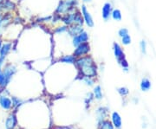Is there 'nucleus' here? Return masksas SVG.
<instances>
[{
	"label": "nucleus",
	"mask_w": 156,
	"mask_h": 129,
	"mask_svg": "<svg viewBox=\"0 0 156 129\" xmlns=\"http://www.w3.org/2000/svg\"><path fill=\"white\" fill-rule=\"evenodd\" d=\"M75 64L84 76L95 77L97 75V68L91 56H84L76 58Z\"/></svg>",
	"instance_id": "obj_1"
},
{
	"label": "nucleus",
	"mask_w": 156,
	"mask_h": 129,
	"mask_svg": "<svg viewBox=\"0 0 156 129\" xmlns=\"http://www.w3.org/2000/svg\"><path fill=\"white\" fill-rule=\"evenodd\" d=\"M90 51V45L87 42V43H83L82 44L78 45L77 47H76L74 53H73V56H75L76 58H79V57H82V56H87Z\"/></svg>",
	"instance_id": "obj_2"
},
{
	"label": "nucleus",
	"mask_w": 156,
	"mask_h": 129,
	"mask_svg": "<svg viewBox=\"0 0 156 129\" xmlns=\"http://www.w3.org/2000/svg\"><path fill=\"white\" fill-rule=\"evenodd\" d=\"M88 41H89V34L83 30V32H81L80 34H78L76 37H73L72 44L76 48L78 45L82 44L83 43H87Z\"/></svg>",
	"instance_id": "obj_3"
},
{
	"label": "nucleus",
	"mask_w": 156,
	"mask_h": 129,
	"mask_svg": "<svg viewBox=\"0 0 156 129\" xmlns=\"http://www.w3.org/2000/svg\"><path fill=\"white\" fill-rule=\"evenodd\" d=\"M81 13H82L83 17L84 23H86V24L89 27L92 28L94 26V20H93V17L90 15V13H89L87 7L85 5L82 6V12Z\"/></svg>",
	"instance_id": "obj_4"
},
{
	"label": "nucleus",
	"mask_w": 156,
	"mask_h": 129,
	"mask_svg": "<svg viewBox=\"0 0 156 129\" xmlns=\"http://www.w3.org/2000/svg\"><path fill=\"white\" fill-rule=\"evenodd\" d=\"M16 71H17L16 68L14 67L12 64H8V65H6L5 68V69H4V71H2L3 74H4V75H5V82L7 84L10 82L12 75L16 73Z\"/></svg>",
	"instance_id": "obj_5"
},
{
	"label": "nucleus",
	"mask_w": 156,
	"mask_h": 129,
	"mask_svg": "<svg viewBox=\"0 0 156 129\" xmlns=\"http://www.w3.org/2000/svg\"><path fill=\"white\" fill-rule=\"evenodd\" d=\"M76 15V11H73V12H69V13H67V14L63 15L62 17L61 20L66 26L72 25V24H74V22H75Z\"/></svg>",
	"instance_id": "obj_6"
},
{
	"label": "nucleus",
	"mask_w": 156,
	"mask_h": 129,
	"mask_svg": "<svg viewBox=\"0 0 156 129\" xmlns=\"http://www.w3.org/2000/svg\"><path fill=\"white\" fill-rule=\"evenodd\" d=\"M83 26H80L77 24H72V25L68 26L67 32L70 37H76L78 34H80L81 32H83Z\"/></svg>",
	"instance_id": "obj_7"
},
{
	"label": "nucleus",
	"mask_w": 156,
	"mask_h": 129,
	"mask_svg": "<svg viewBox=\"0 0 156 129\" xmlns=\"http://www.w3.org/2000/svg\"><path fill=\"white\" fill-rule=\"evenodd\" d=\"M112 5L110 3H105L104 5L102 7V11H101V15H102V18L107 21L111 17L112 13Z\"/></svg>",
	"instance_id": "obj_8"
},
{
	"label": "nucleus",
	"mask_w": 156,
	"mask_h": 129,
	"mask_svg": "<svg viewBox=\"0 0 156 129\" xmlns=\"http://www.w3.org/2000/svg\"><path fill=\"white\" fill-rule=\"evenodd\" d=\"M113 50H114V54H115L116 59L118 60V62L122 61V59L125 58V55H124V53H123L122 47L118 44L117 43H115V44H113Z\"/></svg>",
	"instance_id": "obj_9"
},
{
	"label": "nucleus",
	"mask_w": 156,
	"mask_h": 129,
	"mask_svg": "<svg viewBox=\"0 0 156 129\" xmlns=\"http://www.w3.org/2000/svg\"><path fill=\"white\" fill-rule=\"evenodd\" d=\"M0 106L3 107L4 109L9 110L12 107V101L11 99H9L8 97L4 96H0Z\"/></svg>",
	"instance_id": "obj_10"
},
{
	"label": "nucleus",
	"mask_w": 156,
	"mask_h": 129,
	"mask_svg": "<svg viewBox=\"0 0 156 129\" xmlns=\"http://www.w3.org/2000/svg\"><path fill=\"white\" fill-rule=\"evenodd\" d=\"M11 49H12V44H11V43L3 44L2 48L0 49V56L5 58L6 56H7V55L11 52Z\"/></svg>",
	"instance_id": "obj_11"
},
{
	"label": "nucleus",
	"mask_w": 156,
	"mask_h": 129,
	"mask_svg": "<svg viewBox=\"0 0 156 129\" xmlns=\"http://www.w3.org/2000/svg\"><path fill=\"white\" fill-rule=\"evenodd\" d=\"M16 124H17V120H16L15 115L14 114H11L6 120V129H13L15 127Z\"/></svg>",
	"instance_id": "obj_12"
},
{
	"label": "nucleus",
	"mask_w": 156,
	"mask_h": 129,
	"mask_svg": "<svg viewBox=\"0 0 156 129\" xmlns=\"http://www.w3.org/2000/svg\"><path fill=\"white\" fill-rule=\"evenodd\" d=\"M112 120H113V123L115 125V127L116 128H119L121 127L122 126V119H121V116L119 115L118 113H114L113 115H112Z\"/></svg>",
	"instance_id": "obj_13"
},
{
	"label": "nucleus",
	"mask_w": 156,
	"mask_h": 129,
	"mask_svg": "<svg viewBox=\"0 0 156 129\" xmlns=\"http://www.w3.org/2000/svg\"><path fill=\"white\" fill-rule=\"evenodd\" d=\"M76 58L75 56L71 55H67V56H63L62 58H60V61L64 63H75Z\"/></svg>",
	"instance_id": "obj_14"
},
{
	"label": "nucleus",
	"mask_w": 156,
	"mask_h": 129,
	"mask_svg": "<svg viewBox=\"0 0 156 129\" xmlns=\"http://www.w3.org/2000/svg\"><path fill=\"white\" fill-rule=\"evenodd\" d=\"M140 88H141V89L143 90V91H147L148 89H150V81L147 78L142 79V81H141V82H140Z\"/></svg>",
	"instance_id": "obj_15"
},
{
	"label": "nucleus",
	"mask_w": 156,
	"mask_h": 129,
	"mask_svg": "<svg viewBox=\"0 0 156 129\" xmlns=\"http://www.w3.org/2000/svg\"><path fill=\"white\" fill-rule=\"evenodd\" d=\"M111 17L114 20L120 21V20H122V12L118 9H115V10L112 11Z\"/></svg>",
	"instance_id": "obj_16"
},
{
	"label": "nucleus",
	"mask_w": 156,
	"mask_h": 129,
	"mask_svg": "<svg viewBox=\"0 0 156 129\" xmlns=\"http://www.w3.org/2000/svg\"><path fill=\"white\" fill-rule=\"evenodd\" d=\"M93 93H94V96H95L97 100H101V97H102V93H101V89L100 86L95 87Z\"/></svg>",
	"instance_id": "obj_17"
},
{
	"label": "nucleus",
	"mask_w": 156,
	"mask_h": 129,
	"mask_svg": "<svg viewBox=\"0 0 156 129\" xmlns=\"http://www.w3.org/2000/svg\"><path fill=\"white\" fill-rule=\"evenodd\" d=\"M68 30V26L66 25H62V26H58L57 28L55 29V30H54V33L56 34H62V33H64V32H66Z\"/></svg>",
	"instance_id": "obj_18"
},
{
	"label": "nucleus",
	"mask_w": 156,
	"mask_h": 129,
	"mask_svg": "<svg viewBox=\"0 0 156 129\" xmlns=\"http://www.w3.org/2000/svg\"><path fill=\"white\" fill-rule=\"evenodd\" d=\"M122 44L124 45H128L131 44V37H130V36L129 35H126V36H124L123 37H122Z\"/></svg>",
	"instance_id": "obj_19"
},
{
	"label": "nucleus",
	"mask_w": 156,
	"mask_h": 129,
	"mask_svg": "<svg viewBox=\"0 0 156 129\" xmlns=\"http://www.w3.org/2000/svg\"><path fill=\"white\" fill-rule=\"evenodd\" d=\"M100 129H113V126L109 121H104L101 124Z\"/></svg>",
	"instance_id": "obj_20"
},
{
	"label": "nucleus",
	"mask_w": 156,
	"mask_h": 129,
	"mask_svg": "<svg viewBox=\"0 0 156 129\" xmlns=\"http://www.w3.org/2000/svg\"><path fill=\"white\" fill-rule=\"evenodd\" d=\"M128 30L127 29L125 28H122L119 31H118V35H119V37H123L124 36H126V35H128Z\"/></svg>",
	"instance_id": "obj_21"
},
{
	"label": "nucleus",
	"mask_w": 156,
	"mask_h": 129,
	"mask_svg": "<svg viewBox=\"0 0 156 129\" xmlns=\"http://www.w3.org/2000/svg\"><path fill=\"white\" fill-rule=\"evenodd\" d=\"M83 81L86 84L89 85V86H92L93 83H94V82H93V80H92V77H87V76H84Z\"/></svg>",
	"instance_id": "obj_22"
},
{
	"label": "nucleus",
	"mask_w": 156,
	"mask_h": 129,
	"mask_svg": "<svg viewBox=\"0 0 156 129\" xmlns=\"http://www.w3.org/2000/svg\"><path fill=\"white\" fill-rule=\"evenodd\" d=\"M118 92H119L122 96H127L128 94V89H126V88H120V89H118Z\"/></svg>",
	"instance_id": "obj_23"
},
{
	"label": "nucleus",
	"mask_w": 156,
	"mask_h": 129,
	"mask_svg": "<svg viewBox=\"0 0 156 129\" xmlns=\"http://www.w3.org/2000/svg\"><path fill=\"white\" fill-rule=\"evenodd\" d=\"M119 63H120V64H121V65L122 66L123 68H125L126 70L128 69V62H127V61L125 60V58H124V59H122V61H120V62H119Z\"/></svg>",
	"instance_id": "obj_24"
},
{
	"label": "nucleus",
	"mask_w": 156,
	"mask_h": 129,
	"mask_svg": "<svg viewBox=\"0 0 156 129\" xmlns=\"http://www.w3.org/2000/svg\"><path fill=\"white\" fill-rule=\"evenodd\" d=\"M140 49H141V51H142V53H144V54H146V46H147V44H146V42L144 41V40H142L141 42H140Z\"/></svg>",
	"instance_id": "obj_25"
},
{
	"label": "nucleus",
	"mask_w": 156,
	"mask_h": 129,
	"mask_svg": "<svg viewBox=\"0 0 156 129\" xmlns=\"http://www.w3.org/2000/svg\"><path fill=\"white\" fill-rule=\"evenodd\" d=\"M50 19V17H44V18H39L37 19V22H40V23H43V22H48L49 20Z\"/></svg>",
	"instance_id": "obj_26"
},
{
	"label": "nucleus",
	"mask_w": 156,
	"mask_h": 129,
	"mask_svg": "<svg viewBox=\"0 0 156 129\" xmlns=\"http://www.w3.org/2000/svg\"><path fill=\"white\" fill-rule=\"evenodd\" d=\"M5 61V57H1L0 56V71L2 70V67H3V65H4V62Z\"/></svg>",
	"instance_id": "obj_27"
},
{
	"label": "nucleus",
	"mask_w": 156,
	"mask_h": 129,
	"mask_svg": "<svg viewBox=\"0 0 156 129\" xmlns=\"http://www.w3.org/2000/svg\"><path fill=\"white\" fill-rule=\"evenodd\" d=\"M2 45H3V43H2V40L0 39V49L2 48Z\"/></svg>",
	"instance_id": "obj_28"
},
{
	"label": "nucleus",
	"mask_w": 156,
	"mask_h": 129,
	"mask_svg": "<svg viewBox=\"0 0 156 129\" xmlns=\"http://www.w3.org/2000/svg\"><path fill=\"white\" fill-rule=\"evenodd\" d=\"M92 0H83V2H85V3H89V2H91Z\"/></svg>",
	"instance_id": "obj_29"
},
{
	"label": "nucleus",
	"mask_w": 156,
	"mask_h": 129,
	"mask_svg": "<svg viewBox=\"0 0 156 129\" xmlns=\"http://www.w3.org/2000/svg\"><path fill=\"white\" fill-rule=\"evenodd\" d=\"M2 18H3V16L0 14V23H1V21H2Z\"/></svg>",
	"instance_id": "obj_30"
}]
</instances>
